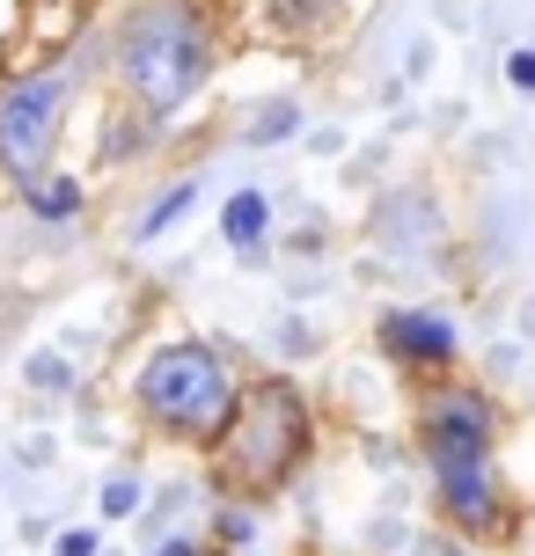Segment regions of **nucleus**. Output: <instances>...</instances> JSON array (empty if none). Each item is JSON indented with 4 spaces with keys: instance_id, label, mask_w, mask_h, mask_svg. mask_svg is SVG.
<instances>
[{
    "instance_id": "2",
    "label": "nucleus",
    "mask_w": 535,
    "mask_h": 556,
    "mask_svg": "<svg viewBox=\"0 0 535 556\" xmlns=\"http://www.w3.org/2000/svg\"><path fill=\"white\" fill-rule=\"evenodd\" d=\"M133 403H140V417L162 432V440L221 446L227 417H235V403H242V381H235V366H227L213 344L176 337V344H162V352L140 366Z\"/></svg>"
},
{
    "instance_id": "3",
    "label": "nucleus",
    "mask_w": 535,
    "mask_h": 556,
    "mask_svg": "<svg viewBox=\"0 0 535 556\" xmlns=\"http://www.w3.org/2000/svg\"><path fill=\"white\" fill-rule=\"evenodd\" d=\"M309 440H315L309 395L294 389V381H279V374H264V381L242 389L221 446H213L221 483H235V491H279V483H294V469L309 462Z\"/></svg>"
},
{
    "instance_id": "16",
    "label": "nucleus",
    "mask_w": 535,
    "mask_h": 556,
    "mask_svg": "<svg viewBox=\"0 0 535 556\" xmlns=\"http://www.w3.org/2000/svg\"><path fill=\"white\" fill-rule=\"evenodd\" d=\"M59 556H96V534L74 528V534H59Z\"/></svg>"
},
{
    "instance_id": "17",
    "label": "nucleus",
    "mask_w": 535,
    "mask_h": 556,
    "mask_svg": "<svg viewBox=\"0 0 535 556\" xmlns=\"http://www.w3.org/2000/svg\"><path fill=\"white\" fill-rule=\"evenodd\" d=\"M154 556H213V549H206V542H184V534H176V542H162Z\"/></svg>"
},
{
    "instance_id": "8",
    "label": "nucleus",
    "mask_w": 535,
    "mask_h": 556,
    "mask_svg": "<svg viewBox=\"0 0 535 556\" xmlns=\"http://www.w3.org/2000/svg\"><path fill=\"white\" fill-rule=\"evenodd\" d=\"M221 235H227V250L242 256V264H257L264 242H272V198L242 184V191L227 198V213H221Z\"/></svg>"
},
{
    "instance_id": "11",
    "label": "nucleus",
    "mask_w": 535,
    "mask_h": 556,
    "mask_svg": "<svg viewBox=\"0 0 535 556\" xmlns=\"http://www.w3.org/2000/svg\"><path fill=\"white\" fill-rule=\"evenodd\" d=\"M301 132V111H294V103H264V117H250V147H279V139H294Z\"/></svg>"
},
{
    "instance_id": "13",
    "label": "nucleus",
    "mask_w": 535,
    "mask_h": 556,
    "mask_svg": "<svg viewBox=\"0 0 535 556\" xmlns=\"http://www.w3.org/2000/svg\"><path fill=\"white\" fill-rule=\"evenodd\" d=\"M140 513V476H111L103 483V520H133Z\"/></svg>"
},
{
    "instance_id": "5",
    "label": "nucleus",
    "mask_w": 535,
    "mask_h": 556,
    "mask_svg": "<svg viewBox=\"0 0 535 556\" xmlns=\"http://www.w3.org/2000/svg\"><path fill=\"white\" fill-rule=\"evenodd\" d=\"M433 498L462 534H507V483L492 454H433Z\"/></svg>"
},
{
    "instance_id": "15",
    "label": "nucleus",
    "mask_w": 535,
    "mask_h": 556,
    "mask_svg": "<svg viewBox=\"0 0 535 556\" xmlns=\"http://www.w3.org/2000/svg\"><path fill=\"white\" fill-rule=\"evenodd\" d=\"M507 81L521 88V96H535V52H507Z\"/></svg>"
},
{
    "instance_id": "1",
    "label": "nucleus",
    "mask_w": 535,
    "mask_h": 556,
    "mask_svg": "<svg viewBox=\"0 0 535 556\" xmlns=\"http://www.w3.org/2000/svg\"><path fill=\"white\" fill-rule=\"evenodd\" d=\"M213 15L198 0H140L111 29V74L133 96V111L170 125L198 88L213 81Z\"/></svg>"
},
{
    "instance_id": "9",
    "label": "nucleus",
    "mask_w": 535,
    "mask_h": 556,
    "mask_svg": "<svg viewBox=\"0 0 535 556\" xmlns=\"http://www.w3.org/2000/svg\"><path fill=\"white\" fill-rule=\"evenodd\" d=\"M23 205L37 213V220H74L88 205V191H82V176H59V168H45L37 184H23Z\"/></svg>"
},
{
    "instance_id": "6",
    "label": "nucleus",
    "mask_w": 535,
    "mask_h": 556,
    "mask_svg": "<svg viewBox=\"0 0 535 556\" xmlns=\"http://www.w3.org/2000/svg\"><path fill=\"white\" fill-rule=\"evenodd\" d=\"M499 440V403L484 389H433L419 403V446L433 454H492Z\"/></svg>"
},
{
    "instance_id": "10",
    "label": "nucleus",
    "mask_w": 535,
    "mask_h": 556,
    "mask_svg": "<svg viewBox=\"0 0 535 556\" xmlns=\"http://www.w3.org/2000/svg\"><path fill=\"white\" fill-rule=\"evenodd\" d=\"M198 191H206V176H198V168L184 176V184H170V191H162V198H154V205L140 213V242H162V235H170V227L191 213V198H198Z\"/></svg>"
},
{
    "instance_id": "7",
    "label": "nucleus",
    "mask_w": 535,
    "mask_h": 556,
    "mask_svg": "<svg viewBox=\"0 0 535 556\" xmlns=\"http://www.w3.org/2000/svg\"><path fill=\"white\" fill-rule=\"evenodd\" d=\"M374 337H382V352H389L396 366H411V374H448V366L462 359L455 323L448 315H425V307H389Z\"/></svg>"
},
{
    "instance_id": "14",
    "label": "nucleus",
    "mask_w": 535,
    "mask_h": 556,
    "mask_svg": "<svg viewBox=\"0 0 535 556\" xmlns=\"http://www.w3.org/2000/svg\"><path fill=\"white\" fill-rule=\"evenodd\" d=\"M29 381H37V389H74V366L52 359V352H37V359H29Z\"/></svg>"
},
{
    "instance_id": "4",
    "label": "nucleus",
    "mask_w": 535,
    "mask_h": 556,
    "mask_svg": "<svg viewBox=\"0 0 535 556\" xmlns=\"http://www.w3.org/2000/svg\"><path fill=\"white\" fill-rule=\"evenodd\" d=\"M66 103H74L66 66H45V74H23V81L0 88V168H8L15 191L52 168L59 132H66Z\"/></svg>"
},
{
    "instance_id": "12",
    "label": "nucleus",
    "mask_w": 535,
    "mask_h": 556,
    "mask_svg": "<svg viewBox=\"0 0 535 556\" xmlns=\"http://www.w3.org/2000/svg\"><path fill=\"white\" fill-rule=\"evenodd\" d=\"M213 534H221V549H242V542H257V513L250 505H221Z\"/></svg>"
}]
</instances>
